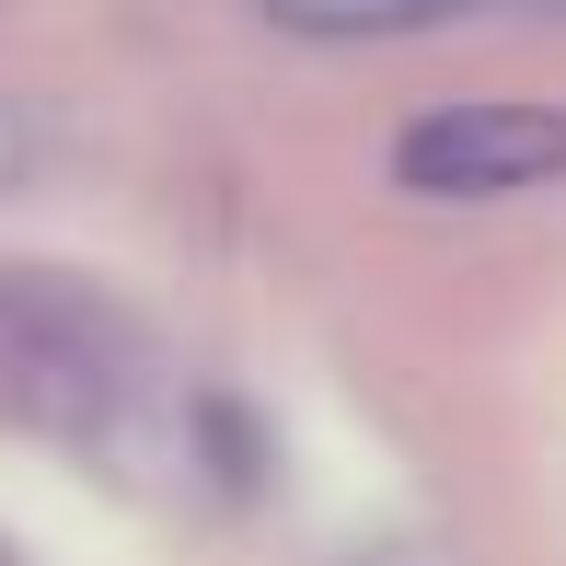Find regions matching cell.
I'll return each instance as SVG.
<instances>
[{
  "label": "cell",
  "mask_w": 566,
  "mask_h": 566,
  "mask_svg": "<svg viewBox=\"0 0 566 566\" xmlns=\"http://www.w3.org/2000/svg\"><path fill=\"white\" fill-rule=\"evenodd\" d=\"M254 12L290 23V35H417V23L485 12V0H254Z\"/></svg>",
  "instance_id": "2"
},
{
  "label": "cell",
  "mask_w": 566,
  "mask_h": 566,
  "mask_svg": "<svg viewBox=\"0 0 566 566\" xmlns=\"http://www.w3.org/2000/svg\"><path fill=\"white\" fill-rule=\"evenodd\" d=\"M555 174H566V105L462 93V105H428L394 139V186L405 197H532Z\"/></svg>",
  "instance_id": "1"
},
{
  "label": "cell",
  "mask_w": 566,
  "mask_h": 566,
  "mask_svg": "<svg viewBox=\"0 0 566 566\" xmlns=\"http://www.w3.org/2000/svg\"><path fill=\"white\" fill-rule=\"evenodd\" d=\"M46 370H59V347H46V324L23 313L12 290H0V405H12V394H35Z\"/></svg>",
  "instance_id": "3"
}]
</instances>
